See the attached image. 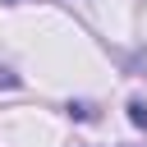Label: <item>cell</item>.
<instances>
[{"mask_svg":"<svg viewBox=\"0 0 147 147\" xmlns=\"http://www.w3.org/2000/svg\"><path fill=\"white\" fill-rule=\"evenodd\" d=\"M129 124L133 129H147V101H129Z\"/></svg>","mask_w":147,"mask_h":147,"instance_id":"cell-1","label":"cell"},{"mask_svg":"<svg viewBox=\"0 0 147 147\" xmlns=\"http://www.w3.org/2000/svg\"><path fill=\"white\" fill-rule=\"evenodd\" d=\"M0 83H5V87H14V83H18V78H14V74H9V69H0Z\"/></svg>","mask_w":147,"mask_h":147,"instance_id":"cell-2","label":"cell"}]
</instances>
